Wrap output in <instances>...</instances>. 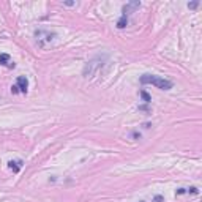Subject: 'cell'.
<instances>
[{"label":"cell","instance_id":"6da1fadb","mask_svg":"<svg viewBox=\"0 0 202 202\" xmlns=\"http://www.w3.org/2000/svg\"><path fill=\"white\" fill-rule=\"evenodd\" d=\"M139 82H141L142 85L152 84V85H155L156 89H159V90H171V89L174 87L172 80L164 79V77H159V76H155V74H142L141 79H139Z\"/></svg>","mask_w":202,"mask_h":202},{"label":"cell","instance_id":"7a4b0ae2","mask_svg":"<svg viewBox=\"0 0 202 202\" xmlns=\"http://www.w3.org/2000/svg\"><path fill=\"white\" fill-rule=\"evenodd\" d=\"M107 60V56L106 54H103V56H97V57H93L92 60H89L84 66V70H82V76L84 77H92V76H95L100 70H101V66L106 63Z\"/></svg>","mask_w":202,"mask_h":202},{"label":"cell","instance_id":"3957f363","mask_svg":"<svg viewBox=\"0 0 202 202\" xmlns=\"http://www.w3.org/2000/svg\"><path fill=\"white\" fill-rule=\"evenodd\" d=\"M35 39H36V44H38V47H41V49H44V47H47L54 39L57 38V33L54 32V30H47V29H38V30H35Z\"/></svg>","mask_w":202,"mask_h":202},{"label":"cell","instance_id":"277c9868","mask_svg":"<svg viewBox=\"0 0 202 202\" xmlns=\"http://www.w3.org/2000/svg\"><path fill=\"white\" fill-rule=\"evenodd\" d=\"M16 87H18V90H19V93H25L29 92V80H27V77L25 76H19L18 79H16V84H14Z\"/></svg>","mask_w":202,"mask_h":202},{"label":"cell","instance_id":"5b68a950","mask_svg":"<svg viewBox=\"0 0 202 202\" xmlns=\"http://www.w3.org/2000/svg\"><path fill=\"white\" fill-rule=\"evenodd\" d=\"M0 65L6 66V68H10V70H13L16 66V63L11 60V57L8 56V54H0Z\"/></svg>","mask_w":202,"mask_h":202},{"label":"cell","instance_id":"8992f818","mask_svg":"<svg viewBox=\"0 0 202 202\" xmlns=\"http://www.w3.org/2000/svg\"><path fill=\"white\" fill-rule=\"evenodd\" d=\"M22 159H11V161H8V167L14 172V174H18V172H21V169H22Z\"/></svg>","mask_w":202,"mask_h":202},{"label":"cell","instance_id":"52a82bcc","mask_svg":"<svg viewBox=\"0 0 202 202\" xmlns=\"http://www.w3.org/2000/svg\"><path fill=\"white\" fill-rule=\"evenodd\" d=\"M139 6H141V2H130V3L123 5V8H122V13H123V14H130L131 11L138 10Z\"/></svg>","mask_w":202,"mask_h":202},{"label":"cell","instance_id":"ba28073f","mask_svg":"<svg viewBox=\"0 0 202 202\" xmlns=\"http://www.w3.org/2000/svg\"><path fill=\"white\" fill-rule=\"evenodd\" d=\"M128 25V14H123L120 16V19L117 21V29H125V27Z\"/></svg>","mask_w":202,"mask_h":202},{"label":"cell","instance_id":"9c48e42d","mask_svg":"<svg viewBox=\"0 0 202 202\" xmlns=\"http://www.w3.org/2000/svg\"><path fill=\"white\" fill-rule=\"evenodd\" d=\"M141 98L144 100V103H145V104H150V101H152L150 95H149V93H147L145 90H141Z\"/></svg>","mask_w":202,"mask_h":202},{"label":"cell","instance_id":"30bf717a","mask_svg":"<svg viewBox=\"0 0 202 202\" xmlns=\"http://www.w3.org/2000/svg\"><path fill=\"white\" fill-rule=\"evenodd\" d=\"M139 111H142V112H147V114H150L152 111H150V107L147 106V104H141L139 106Z\"/></svg>","mask_w":202,"mask_h":202},{"label":"cell","instance_id":"8fae6325","mask_svg":"<svg viewBox=\"0 0 202 202\" xmlns=\"http://www.w3.org/2000/svg\"><path fill=\"white\" fill-rule=\"evenodd\" d=\"M152 202H164V197L161 196V194H156L155 197H153V200Z\"/></svg>","mask_w":202,"mask_h":202},{"label":"cell","instance_id":"7c38bea8","mask_svg":"<svg viewBox=\"0 0 202 202\" xmlns=\"http://www.w3.org/2000/svg\"><path fill=\"white\" fill-rule=\"evenodd\" d=\"M131 138H133V139H141V133H139V131H133V133H131Z\"/></svg>","mask_w":202,"mask_h":202},{"label":"cell","instance_id":"4fadbf2b","mask_svg":"<svg viewBox=\"0 0 202 202\" xmlns=\"http://www.w3.org/2000/svg\"><path fill=\"white\" fill-rule=\"evenodd\" d=\"M177 196H182V194H186V188H179V190L175 191Z\"/></svg>","mask_w":202,"mask_h":202},{"label":"cell","instance_id":"5bb4252c","mask_svg":"<svg viewBox=\"0 0 202 202\" xmlns=\"http://www.w3.org/2000/svg\"><path fill=\"white\" fill-rule=\"evenodd\" d=\"M199 6V2H191V3H188V8H191V10H194V8H197Z\"/></svg>","mask_w":202,"mask_h":202},{"label":"cell","instance_id":"9a60e30c","mask_svg":"<svg viewBox=\"0 0 202 202\" xmlns=\"http://www.w3.org/2000/svg\"><path fill=\"white\" fill-rule=\"evenodd\" d=\"M63 5H66V6H73L74 2H63Z\"/></svg>","mask_w":202,"mask_h":202},{"label":"cell","instance_id":"2e32d148","mask_svg":"<svg viewBox=\"0 0 202 202\" xmlns=\"http://www.w3.org/2000/svg\"><path fill=\"white\" fill-rule=\"evenodd\" d=\"M139 202H145V200H139Z\"/></svg>","mask_w":202,"mask_h":202}]
</instances>
